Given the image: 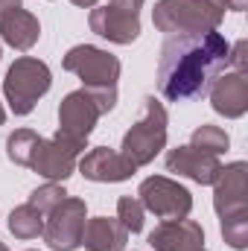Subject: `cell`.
I'll return each mask as SVG.
<instances>
[{"label":"cell","mask_w":248,"mask_h":251,"mask_svg":"<svg viewBox=\"0 0 248 251\" xmlns=\"http://www.w3.org/2000/svg\"><path fill=\"white\" fill-rule=\"evenodd\" d=\"M231 41L219 32L167 35L158 59V91L170 102H193L207 97L213 79L228 70Z\"/></svg>","instance_id":"1"},{"label":"cell","mask_w":248,"mask_h":251,"mask_svg":"<svg viewBox=\"0 0 248 251\" xmlns=\"http://www.w3.org/2000/svg\"><path fill=\"white\" fill-rule=\"evenodd\" d=\"M225 18L222 0H158L152 9V24L164 35H193L219 29Z\"/></svg>","instance_id":"2"},{"label":"cell","mask_w":248,"mask_h":251,"mask_svg":"<svg viewBox=\"0 0 248 251\" xmlns=\"http://www.w3.org/2000/svg\"><path fill=\"white\" fill-rule=\"evenodd\" d=\"M167 126H170V117H167L164 102L155 100V97H143L140 114L131 123V128L123 134L120 152L137 170L146 167V164H152L158 158V152L167 146Z\"/></svg>","instance_id":"3"},{"label":"cell","mask_w":248,"mask_h":251,"mask_svg":"<svg viewBox=\"0 0 248 251\" xmlns=\"http://www.w3.org/2000/svg\"><path fill=\"white\" fill-rule=\"evenodd\" d=\"M50 85H53V73H50L47 62H41L35 56L15 59L3 79V97L9 102V111L15 117L32 114V108L50 91Z\"/></svg>","instance_id":"4"},{"label":"cell","mask_w":248,"mask_h":251,"mask_svg":"<svg viewBox=\"0 0 248 251\" xmlns=\"http://www.w3.org/2000/svg\"><path fill=\"white\" fill-rule=\"evenodd\" d=\"M140 9L143 0H108L105 6L91 9L88 26L111 44H131L140 35Z\"/></svg>","instance_id":"5"},{"label":"cell","mask_w":248,"mask_h":251,"mask_svg":"<svg viewBox=\"0 0 248 251\" xmlns=\"http://www.w3.org/2000/svg\"><path fill=\"white\" fill-rule=\"evenodd\" d=\"M62 67L82 79V88H117L120 79V59L94 44H76L64 53Z\"/></svg>","instance_id":"6"},{"label":"cell","mask_w":248,"mask_h":251,"mask_svg":"<svg viewBox=\"0 0 248 251\" xmlns=\"http://www.w3.org/2000/svg\"><path fill=\"white\" fill-rule=\"evenodd\" d=\"M102 117L97 100L91 97L88 88H79V91H70L59 102V128H56V137H62L64 143L76 146V149H85L91 131L97 120Z\"/></svg>","instance_id":"7"},{"label":"cell","mask_w":248,"mask_h":251,"mask_svg":"<svg viewBox=\"0 0 248 251\" xmlns=\"http://www.w3.org/2000/svg\"><path fill=\"white\" fill-rule=\"evenodd\" d=\"M137 199H140L143 210L155 213L161 222L164 219H187L193 210V193L167 176L143 178L137 187Z\"/></svg>","instance_id":"8"},{"label":"cell","mask_w":248,"mask_h":251,"mask_svg":"<svg viewBox=\"0 0 248 251\" xmlns=\"http://www.w3.org/2000/svg\"><path fill=\"white\" fill-rule=\"evenodd\" d=\"M85 222H88V204L85 199L67 196L59 207H53L44 219V243L53 251H73L82 246V234H85Z\"/></svg>","instance_id":"9"},{"label":"cell","mask_w":248,"mask_h":251,"mask_svg":"<svg viewBox=\"0 0 248 251\" xmlns=\"http://www.w3.org/2000/svg\"><path fill=\"white\" fill-rule=\"evenodd\" d=\"M82 149L64 143L62 137H41L32 149V158H29V170L38 173L41 178L47 181H67L73 173H76V161H79Z\"/></svg>","instance_id":"10"},{"label":"cell","mask_w":248,"mask_h":251,"mask_svg":"<svg viewBox=\"0 0 248 251\" xmlns=\"http://www.w3.org/2000/svg\"><path fill=\"white\" fill-rule=\"evenodd\" d=\"M248 164L246 161H234L228 167L219 170L216 181H213V207L219 213V219L228 216H240L248 213Z\"/></svg>","instance_id":"11"},{"label":"cell","mask_w":248,"mask_h":251,"mask_svg":"<svg viewBox=\"0 0 248 251\" xmlns=\"http://www.w3.org/2000/svg\"><path fill=\"white\" fill-rule=\"evenodd\" d=\"M207 97H210L213 111L222 114L225 120L246 117V111H248V70H231V67L222 70L213 79Z\"/></svg>","instance_id":"12"},{"label":"cell","mask_w":248,"mask_h":251,"mask_svg":"<svg viewBox=\"0 0 248 251\" xmlns=\"http://www.w3.org/2000/svg\"><path fill=\"white\" fill-rule=\"evenodd\" d=\"M76 170H79L88 181H97V184L128 181V178L137 173V167L125 158L123 152L108 149V146H94L91 152H85V155L76 161Z\"/></svg>","instance_id":"13"},{"label":"cell","mask_w":248,"mask_h":251,"mask_svg":"<svg viewBox=\"0 0 248 251\" xmlns=\"http://www.w3.org/2000/svg\"><path fill=\"white\" fill-rule=\"evenodd\" d=\"M149 246L155 251H201L204 228L196 219H164L149 234Z\"/></svg>","instance_id":"14"},{"label":"cell","mask_w":248,"mask_h":251,"mask_svg":"<svg viewBox=\"0 0 248 251\" xmlns=\"http://www.w3.org/2000/svg\"><path fill=\"white\" fill-rule=\"evenodd\" d=\"M167 170L175 173V176H184L196 184H213L222 164L216 155H207L201 149H193L190 143L187 146H175L167 152Z\"/></svg>","instance_id":"15"},{"label":"cell","mask_w":248,"mask_h":251,"mask_svg":"<svg viewBox=\"0 0 248 251\" xmlns=\"http://www.w3.org/2000/svg\"><path fill=\"white\" fill-rule=\"evenodd\" d=\"M0 38L3 44H9L18 53H26L38 44L41 38V24L32 12L26 9H12L6 15H0Z\"/></svg>","instance_id":"16"},{"label":"cell","mask_w":248,"mask_h":251,"mask_svg":"<svg viewBox=\"0 0 248 251\" xmlns=\"http://www.w3.org/2000/svg\"><path fill=\"white\" fill-rule=\"evenodd\" d=\"M128 231L114 216H94L85 222L82 246L88 251H125Z\"/></svg>","instance_id":"17"},{"label":"cell","mask_w":248,"mask_h":251,"mask_svg":"<svg viewBox=\"0 0 248 251\" xmlns=\"http://www.w3.org/2000/svg\"><path fill=\"white\" fill-rule=\"evenodd\" d=\"M9 231L18 240H35L44 234V213H38L32 204H18L9 213Z\"/></svg>","instance_id":"18"},{"label":"cell","mask_w":248,"mask_h":251,"mask_svg":"<svg viewBox=\"0 0 248 251\" xmlns=\"http://www.w3.org/2000/svg\"><path fill=\"white\" fill-rule=\"evenodd\" d=\"M38 140H41L38 131H32V128H15L6 137V155H9V161L18 164V167H29V158H32V149H35Z\"/></svg>","instance_id":"19"},{"label":"cell","mask_w":248,"mask_h":251,"mask_svg":"<svg viewBox=\"0 0 248 251\" xmlns=\"http://www.w3.org/2000/svg\"><path fill=\"white\" fill-rule=\"evenodd\" d=\"M190 146L219 158L222 152H228V146H231V137H228V131H225V128L204 123V126H198V128L193 131V137H190Z\"/></svg>","instance_id":"20"},{"label":"cell","mask_w":248,"mask_h":251,"mask_svg":"<svg viewBox=\"0 0 248 251\" xmlns=\"http://www.w3.org/2000/svg\"><path fill=\"white\" fill-rule=\"evenodd\" d=\"M117 219L128 234H140L143 231V222H146V210L140 204L137 196H120L117 199Z\"/></svg>","instance_id":"21"},{"label":"cell","mask_w":248,"mask_h":251,"mask_svg":"<svg viewBox=\"0 0 248 251\" xmlns=\"http://www.w3.org/2000/svg\"><path fill=\"white\" fill-rule=\"evenodd\" d=\"M64 199H67V190L59 184V181H47V184H41V187H35L29 193V201L26 204H32L38 213H50L53 207H59Z\"/></svg>","instance_id":"22"},{"label":"cell","mask_w":248,"mask_h":251,"mask_svg":"<svg viewBox=\"0 0 248 251\" xmlns=\"http://www.w3.org/2000/svg\"><path fill=\"white\" fill-rule=\"evenodd\" d=\"M219 225H222V240H225L234 251H246L248 249V213L219 219Z\"/></svg>","instance_id":"23"},{"label":"cell","mask_w":248,"mask_h":251,"mask_svg":"<svg viewBox=\"0 0 248 251\" xmlns=\"http://www.w3.org/2000/svg\"><path fill=\"white\" fill-rule=\"evenodd\" d=\"M88 91H91V97L97 100V105H99L102 114L114 111V105H117V88H88Z\"/></svg>","instance_id":"24"},{"label":"cell","mask_w":248,"mask_h":251,"mask_svg":"<svg viewBox=\"0 0 248 251\" xmlns=\"http://www.w3.org/2000/svg\"><path fill=\"white\" fill-rule=\"evenodd\" d=\"M228 67L231 70H246L248 67V41H237L231 44V56H228Z\"/></svg>","instance_id":"25"},{"label":"cell","mask_w":248,"mask_h":251,"mask_svg":"<svg viewBox=\"0 0 248 251\" xmlns=\"http://www.w3.org/2000/svg\"><path fill=\"white\" fill-rule=\"evenodd\" d=\"M225 3V9H231V12H246L248 0H222Z\"/></svg>","instance_id":"26"},{"label":"cell","mask_w":248,"mask_h":251,"mask_svg":"<svg viewBox=\"0 0 248 251\" xmlns=\"http://www.w3.org/2000/svg\"><path fill=\"white\" fill-rule=\"evenodd\" d=\"M12 9H21V0H0V15H6Z\"/></svg>","instance_id":"27"},{"label":"cell","mask_w":248,"mask_h":251,"mask_svg":"<svg viewBox=\"0 0 248 251\" xmlns=\"http://www.w3.org/2000/svg\"><path fill=\"white\" fill-rule=\"evenodd\" d=\"M70 3H73V6H79V9H94L99 0H70Z\"/></svg>","instance_id":"28"},{"label":"cell","mask_w":248,"mask_h":251,"mask_svg":"<svg viewBox=\"0 0 248 251\" xmlns=\"http://www.w3.org/2000/svg\"><path fill=\"white\" fill-rule=\"evenodd\" d=\"M6 123V108H3V102H0V126Z\"/></svg>","instance_id":"29"},{"label":"cell","mask_w":248,"mask_h":251,"mask_svg":"<svg viewBox=\"0 0 248 251\" xmlns=\"http://www.w3.org/2000/svg\"><path fill=\"white\" fill-rule=\"evenodd\" d=\"M0 251H9V249H6V243H0Z\"/></svg>","instance_id":"30"},{"label":"cell","mask_w":248,"mask_h":251,"mask_svg":"<svg viewBox=\"0 0 248 251\" xmlns=\"http://www.w3.org/2000/svg\"><path fill=\"white\" fill-rule=\"evenodd\" d=\"M0 56H3V50H0Z\"/></svg>","instance_id":"31"},{"label":"cell","mask_w":248,"mask_h":251,"mask_svg":"<svg viewBox=\"0 0 248 251\" xmlns=\"http://www.w3.org/2000/svg\"><path fill=\"white\" fill-rule=\"evenodd\" d=\"M201 251H207V249H201Z\"/></svg>","instance_id":"32"},{"label":"cell","mask_w":248,"mask_h":251,"mask_svg":"<svg viewBox=\"0 0 248 251\" xmlns=\"http://www.w3.org/2000/svg\"><path fill=\"white\" fill-rule=\"evenodd\" d=\"M29 251H32V249H29Z\"/></svg>","instance_id":"33"}]
</instances>
